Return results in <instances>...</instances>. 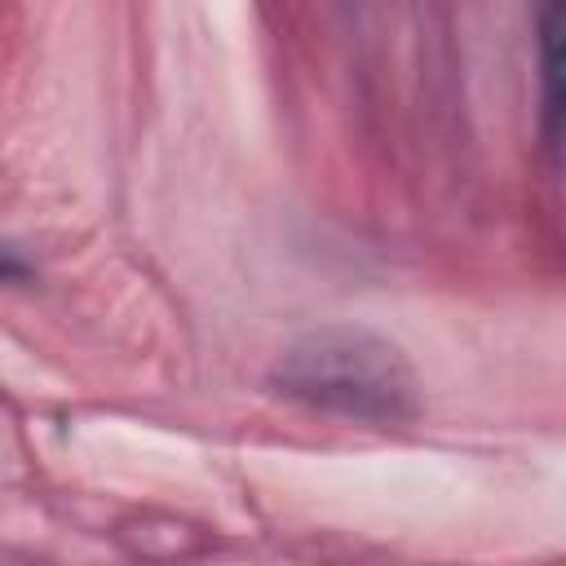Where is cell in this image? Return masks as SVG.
I'll list each match as a JSON object with an SVG mask.
<instances>
[{"instance_id":"obj_2","label":"cell","mask_w":566,"mask_h":566,"mask_svg":"<svg viewBox=\"0 0 566 566\" xmlns=\"http://www.w3.org/2000/svg\"><path fill=\"white\" fill-rule=\"evenodd\" d=\"M562 4L548 9L544 18V84H548V111L557 115V75H562V57H557V40H562Z\"/></svg>"},{"instance_id":"obj_3","label":"cell","mask_w":566,"mask_h":566,"mask_svg":"<svg viewBox=\"0 0 566 566\" xmlns=\"http://www.w3.org/2000/svg\"><path fill=\"white\" fill-rule=\"evenodd\" d=\"M18 274H27V265L9 248H0V279H18Z\"/></svg>"},{"instance_id":"obj_1","label":"cell","mask_w":566,"mask_h":566,"mask_svg":"<svg viewBox=\"0 0 566 566\" xmlns=\"http://www.w3.org/2000/svg\"><path fill=\"white\" fill-rule=\"evenodd\" d=\"M270 385L314 411L402 424L420 411V380L398 340L363 323H323L279 349Z\"/></svg>"}]
</instances>
